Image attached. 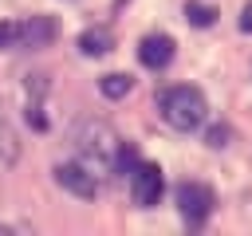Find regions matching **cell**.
Instances as JSON below:
<instances>
[{
    "mask_svg": "<svg viewBox=\"0 0 252 236\" xmlns=\"http://www.w3.org/2000/svg\"><path fill=\"white\" fill-rule=\"evenodd\" d=\"M71 146H75V161H83V165H87L94 177L114 173L122 142H118V134H114V130H110L102 118L75 122V130H71Z\"/></svg>",
    "mask_w": 252,
    "mask_h": 236,
    "instance_id": "1",
    "label": "cell"
},
{
    "mask_svg": "<svg viewBox=\"0 0 252 236\" xmlns=\"http://www.w3.org/2000/svg\"><path fill=\"white\" fill-rule=\"evenodd\" d=\"M158 110H161L165 126H173V130L189 134V130H197V126L205 122L209 102H205V94H201L197 87L177 83V87H165V90L158 94Z\"/></svg>",
    "mask_w": 252,
    "mask_h": 236,
    "instance_id": "2",
    "label": "cell"
},
{
    "mask_svg": "<svg viewBox=\"0 0 252 236\" xmlns=\"http://www.w3.org/2000/svg\"><path fill=\"white\" fill-rule=\"evenodd\" d=\"M177 208L185 216V224H205L209 212H213V189L201 185V181H181L177 185Z\"/></svg>",
    "mask_w": 252,
    "mask_h": 236,
    "instance_id": "3",
    "label": "cell"
},
{
    "mask_svg": "<svg viewBox=\"0 0 252 236\" xmlns=\"http://www.w3.org/2000/svg\"><path fill=\"white\" fill-rule=\"evenodd\" d=\"M161 169L154 165V161H138L134 165V173H130V201L138 205V208H150V205H158V197H161Z\"/></svg>",
    "mask_w": 252,
    "mask_h": 236,
    "instance_id": "4",
    "label": "cell"
},
{
    "mask_svg": "<svg viewBox=\"0 0 252 236\" xmlns=\"http://www.w3.org/2000/svg\"><path fill=\"white\" fill-rule=\"evenodd\" d=\"M55 181H59L71 197H83V201H94V197H98V177H94L83 161H59V165H55Z\"/></svg>",
    "mask_w": 252,
    "mask_h": 236,
    "instance_id": "5",
    "label": "cell"
},
{
    "mask_svg": "<svg viewBox=\"0 0 252 236\" xmlns=\"http://www.w3.org/2000/svg\"><path fill=\"white\" fill-rule=\"evenodd\" d=\"M59 35V20L55 16H28L20 24V47L35 51V47H51Z\"/></svg>",
    "mask_w": 252,
    "mask_h": 236,
    "instance_id": "6",
    "label": "cell"
},
{
    "mask_svg": "<svg viewBox=\"0 0 252 236\" xmlns=\"http://www.w3.org/2000/svg\"><path fill=\"white\" fill-rule=\"evenodd\" d=\"M138 59H142V67H150V71L169 67V63H173V39H169V35H161V31L146 35V39L138 43Z\"/></svg>",
    "mask_w": 252,
    "mask_h": 236,
    "instance_id": "7",
    "label": "cell"
},
{
    "mask_svg": "<svg viewBox=\"0 0 252 236\" xmlns=\"http://www.w3.org/2000/svg\"><path fill=\"white\" fill-rule=\"evenodd\" d=\"M110 47H114V31H110V28H87V31L79 35V51L91 55V59L106 55Z\"/></svg>",
    "mask_w": 252,
    "mask_h": 236,
    "instance_id": "8",
    "label": "cell"
},
{
    "mask_svg": "<svg viewBox=\"0 0 252 236\" xmlns=\"http://www.w3.org/2000/svg\"><path fill=\"white\" fill-rule=\"evenodd\" d=\"M16 157H20V138H16V130H12V122L0 106V165H12Z\"/></svg>",
    "mask_w": 252,
    "mask_h": 236,
    "instance_id": "9",
    "label": "cell"
},
{
    "mask_svg": "<svg viewBox=\"0 0 252 236\" xmlns=\"http://www.w3.org/2000/svg\"><path fill=\"white\" fill-rule=\"evenodd\" d=\"M130 87H134V79H130V75H122V71H114V75H102V79H98V90H102L106 98H122V94H130Z\"/></svg>",
    "mask_w": 252,
    "mask_h": 236,
    "instance_id": "10",
    "label": "cell"
},
{
    "mask_svg": "<svg viewBox=\"0 0 252 236\" xmlns=\"http://www.w3.org/2000/svg\"><path fill=\"white\" fill-rule=\"evenodd\" d=\"M185 20H189L193 28H213V24H217V8H213V4L189 0V4H185Z\"/></svg>",
    "mask_w": 252,
    "mask_h": 236,
    "instance_id": "11",
    "label": "cell"
},
{
    "mask_svg": "<svg viewBox=\"0 0 252 236\" xmlns=\"http://www.w3.org/2000/svg\"><path fill=\"white\" fill-rule=\"evenodd\" d=\"M8 47H20V24L16 20L0 24V51H8Z\"/></svg>",
    "mask_w": 252,
    "mask_h": 236,
    "instance_id": "12",
    "label": "cell"
},
{
    "mask_svg": "<svg viewBox=\"0 0 252 236\" xmlns=\"http://www.w3.org/2000/svg\"><path fill=\"white\" fill-rule=\"evenodd\" d=\"M205 142H209V146H213V149H220V146H224V142H228V126H213V130H209V134H205Z\"/></svg>",
    "mask_w": 252,
    "mask_h": 236,
    "instance_id": "13",
    "label": "cell"
},
{
    "mask_svg": "<svg viewBox=\"0 0 252 236\" xmlns=\"http://www.w3.org/2000/svg\"><path fill=\"white\" fill-rule=\"evenodd\" d=\"M240 28H244V31H252V8H244V16H240Z\"/></svg>",
    "mask_w": 252,
    "mask_h": 236,
    "instance_id": "14",
    "label": "cell"
},
{
    "mask_svg": "<svg viewBox=\"0 0 252 236\" xmlns=\"http://www.w3.org/2000/svg\"><path fill=\"white\" fill-rule=\"evenodd\" d=\"M118 4H122V0H118Z\"/></svg>",
    "mask_w": 252,
    "mask_h": 236,
    "instance_id": "15",
    "label": "cell"
}]
</instances>
